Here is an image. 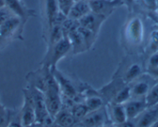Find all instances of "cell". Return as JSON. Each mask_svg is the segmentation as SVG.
Instances as JSON below:
<instances>
[{"instance_id": "obj_21", "label": "cell", "mask_w": 158, "mask_h": 127, "mask_svg": "<svg viewBox=\"0 0 158 127\" xmlns=\"http://www.w3.org/2000/svg\"><path fill=\"white\" fill-rule=\"evenodd\" d=\"M142 74V68L138 63H133L127 69L125 74V81L127 82L134 81L137 78H139Z\"/></svg>"}, {"instance_id": "obj_7", "label": "cell", "mask_w": 158, "mask_h": 127, "mask_svg": "<svg viewBox=\"0 0 158 127\" xmlns=\"http://www.w3.org/2000/svg\"><path fill=\"white\" fill-rule=\"evenodd\" d=\"M123 105L127 113V119L132 120L136 119L147 108L145 98L136 99L133 100L130 99Z\"/></svg>"}, {"instance_id": "obj_15", "label": "cell", "mask_w": 158, "mask_h": 127, "mask_svg": "<svg viewBox=\"0 0 158 127\" xmlns=\"http://www.w3.org/2000/svg\"><path fill=\"white\" fill-rule=\"evenodd\" d=\"M19 16H13L11 18L6 21L4 23L0 25V30H1V34L3 38L8 37L11 36L12 34L16 31L19 25Z\"/></svg>"}, {"instance_id": "obj_33", "label": "cell", "mask_w": 158, "mask_h": 127, "mask_svg": "<svg viewBox=\"0 0 158 127\" xmlns=\"http://www.w3.org/2000/svg\"><path fill=\"white\" fill-rule=\"evenodd\" d=\"M156 6H157V9H158V0H156Z\"/></svg>"}, {"instance_id": "obj_11", "label": "cell", "mask_w": 158, "mask_h": 127, "mask_svg": "<svg viewBox=\"0 0 158 127\" xmlns=\"http://www.w3.org/2000/svg\"><path fill=\"white\" fill-rule=\"evenodd\" d=\"M67 37H68V39L70 40L71 49H72L74 54H80V53L84 52L86 49H88L85 42L83 39L81 33L79 32L78 27L71 31Z\"/></svg>"}, {"instance_id": "obj_1", "label": "cell", "mask_w": 158, "mask_h": 127, "mask_svg": "<svg viewBox=\"0 0 158 127\" xmlns=\"http://www.w3.org/2000/svg\"><path fill=\"white\" fill-rule=\"evenodd\" d=\"M71 50V44L68 37H64L61 40L48 48V52L44 60V67H48L53 71L60 59L67 55Z\"/></svg>"}, {"instance_id": "obj_8", "label": "cell", "mask_w": 158, "mask_h": 127, "mask_svg": "<svg viewBox=\"0 0 158 127\" xmlns=\"http://www.w3.org/2000/svg\"><path fill=\"white\" fill-rule=\"evenodd\" d=\"M143 34V23L139 18L132 19L127 27V36L134 43H139L142 41Z\"/></svg>"}, {"instance_id": "obj_23", "label": "cell", "mask_w": 158, "mask_h": 127, "mask_svg": "<svg viewBox=\"0 0 158 127\" xmlns=\"http://www.w3.org/2000/svg\"><path fill=\"white\" fill-rule=\"evenodd\" d=\"M147 107L158 104V82L155 83L145 97Z\"/></svg>"}, {"instance_id": "obj_31", "label": "cell", "mask_w": 158, "mask_h": 127, "mask_svg": "<svg viewBox=\"0 0 158 127\" xmlns=\"http://www.w3.org/2000/svg\"><path fill=\"white\" fill-rule=\"evenodd\" d=\"M148 72L153 78H158V67L156 68L149 69Z\"/></svg>"}, {"instance_id": "obj_30", "label": "cell", "mask_w": 158, "mask_h": 127, "mask_svg": "<svg viewBox=\"0 0 158 127\" xmlns=\"http://www.w3.org/2000/svg\"><path fill=\"white\" fill-rule=\"evenodd\" d=\"M143 3L146 6L148 9L152 10H154L157 9L156 6V0H141Z\"/></svg>"}, {"instance_id": "obj_14", "label": "cell", "mask_w": 158, "mask_h": 127, "mask_svg": "<svg viewBox=\"0 0 158 127\" xmlns=\"http://www.w3.org/2000/svg\"><path fill=\"white\" fill-rule=\"evenodd\" d=\"M151 87L150 82L148 80H138L134 85L131 87L132 96H135L136 99L145 98Z\"/></svg>"}, {"instance_id": "obj_24", "label": "cell", "mask_w": 158, "mask_h": 127, "mask_svg": "<svg viewBox=\"0 0 158 127\" xmlns=\"http://www.w3.org/2000/svg\"><path fill=\"white\" fill-rule=\"evenodd\" d=\"M78 30L81 33V36H82L83 39H84L85 42L86 47L89 49V48H90L92 46L93 43L95 42L97 34H95V33H93L91 30L85 28V27H81V26L78 27Z\"/></svg>"}, {"instance_id": "obj_28", "label": "cell", "mask_w": 158, "mask_h": 127, "mask_svg": "<svg viewBox=\"0 0 158 127\" xmlns=\"http://www.w3.org/2000/svg\"><path fill=\"white\" fill-rule=\"evenodd\" d=\"M150 48L154 52L158 51V30H153L150 34Z\"/></svg>"}, {"instance_id": "obj_27", "label": "cell", "mask_w": 158, "mask_h": 127, "mask_svg": "<svg viewBox=\"0 0 158 127\" xmlns=\"http://www.w3.org/2000/svg\"><path fill=\"white\" fill-rule=\"evenodd\" d=\"M13 16H16V15L7 6H4L0 9V25H2Z\"/></svg>"}, {"instance_id": "obj_26", "label": "cell", "mask_w": 158, "mask_h": 127, "mask_svg": "<svg viewBox=\"0 0 158 127\" xmlns=\"http://www.w3.org/2000/svg\"><path fill=\"white\" fill-rule=\"evenodd\" d=\"M57 2L59 10L68 16L70 10L71 9L75 1L74 0H57Z\"/></svg>"}, {"instance_id": "obj_6", "label": "cell", "mask_w": 158, "mask_h": 127, "mask_svg": "<svg viewBox=\"0 0 158 127\" xmlns=\"http://www.w3.org/2000/svg\"><path fill=\"white\" fill-rule=\"evenodd\" d=\"M136 119L137 126H153L158 121V104L147 107Z\"/></svg>"}, {"instance_id": "obj_16", "label": "cell", "mask_w": 158, "mask_h": 127, "mask_svg": "<svg viewBox=\"0 0 158 127\" xmlns=\"http://www.w3.org/2000/svg\"><path fill=\"white\" fill-rule=\"evenodd\" d=\"M59 12L57 0H46V16L48 31L53 27L54 19Z\"/></svg>"}, {"instance_id": "obj_32", "label": "cell", "mask_w": 158, "mask_h": 127, "mask_svg": "<svg viewBox=\"0 0 158 127\" xmlns=\"http://www.w3.org/2000/svg\"><path fill=\"white\" fill-rule=\"evenodd\" d=\"M6 6V3L4 0H0V9L2 8V7Z\"/></svg>"}, {"instance_id": "obj_10", "label": "cell", "mask_w": 158, "mask_h": 127, "mask_svg": "<svg viewBox=\"0 0 158 127\" xmlns=\"http://www.w3.org/2000/svg\"><path fill=\"white\" fill-rule=\"evenodd\" d=\"M91 12L90 6H89V1L85 0H78L75 1L73 4L72 7L70 10L69 13L68 15V17L71 18L73 19L79 20L85 16L86 14Z\"/></svg>"}, {"instance_id": "obj_22", "label": "cell", "mask_w": 158, "mask_h": 127, "mask_svg": "<svg viewBox=\"0 0 158 127\" xmlns=\"http://www.w3.org/2000/svg\"><path fill=\"white\" fill-rule=\"evenodd\" d=\"M6 3V6L8 7L16 16L19 17H23L25 15V11L23 7L22 6L19 0H4Z\"/></svg>"}, {"instance_id": "obj_20", "label": "cell", "mask_w": 158, "mask_h": 127, "mask_svg": "<svg viewBox=\"0 0 158 127\" xmlns=\"http://www.w3.org/2000/svg\"><path fill=\"white\" fill-rule=\"evenodd\" d=\"M84 103L89 109V113L99 109L103 106V100L96 95H92L88 97L85 99Z\"/></svg>"}, {"instance_id": "obj_17", "label": "cell", "mask_w": 158, "mask_h": 127, "mask_svg": "<svg viewBox=\"0 0 158 127\" xmlns=\"http://www.w3.org/2000/svg\"><path fill=\"white\" fill-rule=\"evenodd\" d=\"M48 48L64 37L60 25H54L48 31Z\"/></svg>"}, {"instance_id": "obj_29", "label": "cell", "mask_w": 158, "mask_h": 127, "mask_svg": "<svg viewBox=\"0 0 158 127\" xmlns=\"http://www.w3.org/2000/svg\"><path fill=\"white\" fill-rule=\"evenodd\" d=\"M158 67V51L153 53L150 57L149 58L148 61V70L149 69L156 68Z\"/></svg>"}, {"instance_id": "obj_19", "label": "cell", "mask_w": 158, "mask_h": 127, "mask_svg": "<svg viewBox=\"0 0 158 127\" xmlns=\"http://www.w3.org/2000/svg\"><path fill=\"white\" fill-rule=\"evenodd\" d=\"M70 110L77 122L81 121L89 113V109L85 105V103H81V102L74 104L70 109Z\"/></svg>"}, {"instance_id": "obj_18", "label": "cell", "mask_w": 158, "mask_h": 127, "mask_svg": "<svg viewBox=\"0 0 158 127\" xmlns=\"http://www.w3.org/2000/svg\"><path fill=\"white\" fill-rule=\"evenodd\" d=\"M132 98L131 86H124L117 92L112 101V103L125 104Z\"/></svg>"}, {"instance_id": "obj_25", "label": "cell", "mask_w": 158, "mask_h": 127, "mask_svg": "<svg viewBox=\"0 0 158 127\" xmlns=\"http://www.w3.org/2000/svg\"><path fill=\"white\" fill-rule=\"evenodd\" d=\"M60 26H61L62 30H63L64 36L67 37L68 34L71 31L77 29L80 26V24H79L78 20H76V19H73L71 18L68 17Z\"/></svg>"}, {"instance_id": "obj_2", "label": "cell", "mask_w": 158, "mask_h": 127, "mask_svg": "<svg viewBox=\"0 0 158 127\" xmlns=\"http://www.w3.org/2000/svg\"><path fill=\"white\" fill-rule=\"evenodd\" d=\"M24 103L20 111L23 126L33 125L36 122V112L33 98L29 89L23 91Z\"/></svg>"}, {"instance_id": "obj_4", "label": "cell", "mask_w": 158, "mask_h": 127, "mask_svg": "<svg viewBox=\"0 0 158 127\" xmlns=\"http://www.w3.org/2000/svg\"><path fill=\"white\" fill-rule=\"evenodd\" d=\"M55 77L56 80L58 82L60 86V92L64 95V97L69 98V99L74 100L77 98V91L74 88V84L68 78L62 75L60 72L57 71V69H54L51 71Z\"/></svg>"}, {"instance_id": "obj_9", "label": "cell", "mask_w": 158, "mask_h": 127, "mask_svg": "<svg viewBox=\"0 0 158 127\" xmlns=\"http://www.w3.org/2000/svg\"><path fill=\"white\" fill-rule=\"evenodd\" d=\"M102 108L95 111L90 112L88 113L81 121L82 125L86 126H101L103 125L106 121V113L102 111Z\"/></svg>"}, {"instance_id": "obj_3", "label": "cell", "mask_w": 158, "mask_h": 127, "mask_svg": "<svg viewBox=\"0 0 158 127\" xmlns=\"http://www.w3.org/2000/svg\"><path fill=\"white\" fill-rule=\"evenodd\" d=\"M106 18V16L103 15L98 14L91 11L79 19L78 22L81 27L91 30L95 34H98Z\"/></svg>"}, {"instance_id": "obj_5", "label": "cell", "mask_w": 158, "mask_h": 127, "mask_svg": "<svg viewBox=\"0 0 158 127\" xmlns=\"http://www.w3.org/2000/svg\"><path fill=\"white\" fill-rule=\"evenodd\" d=\"M118 0H89L91 11L107 17L112 12L113 9L118 4Z\"/></svg>"}, {"instance_id": "obj_12", "label": "cell", "mask_w": 158, "mask_h": 127, "mask_svg": "<svg viewBox=\"0 0 158 127\" xmlns=\"http://www.w3.org/2000/svg\"><path fill=\"white\" fill-rule=\"evenodd\" d=\"M109 116L115 125H119L127 120V113L123 104L112 103L109 107Z\"/></svg>"}, {"instance_id": "obj_13", "label": "cell", "mask_w": 158, "mask_h": 127, "mask_svg": "<svg viewBox=\"0 0 158 127\" xmlns=\"http://www.w3.org/2000/svg\"><path fill=\"white\" fill-rule=\"evenodd\" d=\"M77 122L71 113V110L68 109H62L54 116V123L61 126H71L74 125Z\"/></svg>"}]
</instances>
